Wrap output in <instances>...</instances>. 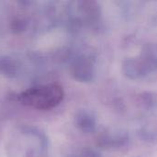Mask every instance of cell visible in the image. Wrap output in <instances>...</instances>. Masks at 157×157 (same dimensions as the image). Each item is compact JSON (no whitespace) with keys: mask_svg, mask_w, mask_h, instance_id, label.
<instances>
[{"mask_svg":"<svg viewBox=\"0 0 157 157\" xmlns=\"http://www.w3.org/2000/svg\"><path fill=\"white\" fill-rule=\"evenodd\" d=\"M157 70V44L144 45L138 56L128 58L122 63L123 74L131 79H139Z\"/></svg>","mask_w":157,"mask_h":157,"instance_id":"7a4b0ae2","label":"cell"},{"mask_svg":"<svg viewBox=\"0 0 157 157\" xmlns=\"http://www.w3.org/2000/svg\"><path fill=\"white\" fill-rule=\"evenodd\" d=\"M64 92L58 84H48L29 88L18 96L21 104L37 109H50L59 105L63 99Z\"/></svg>","mask_w":157,"mask_h":157,"instance_id":"6da1fadb","label":"cell"},{"mask_svg":"<svg viewBox=\"0 0 157 157\" xmlns=\"http://www.w3.org/2000/svg\"><path fill=\"white\" fill-rule=\"evenodd\" d=\"M77 121H78V126L82 129V131L86 132H92L96 131L97 120L92 113L87 111H83L78 116Z\"/></svg>","mask_w":157,"mask_h":157,"instance_id":"5b68a950","label":"cell"},{"mask_svg":"<svg viewBox=\"0 0 157 157\" xmlns=\"http://www.w3.org/2000/svg\"><path fill=\"white\" fill-rule=\"evenodd\" d=\"M129 142V136L125 133H102L98 140V144L107 149H120Z\"/></svg>","mask_w":157,"mask_h":157,"instance_id":"3957f363","label":"cell"},{"mask_svg":"<svg viewBox=\"0 0 157 157\" xmlns=\"http://www.w3.org/2000/svg\"><path fill=\"white\" fill-rule=\"evenodd\" d=\"M94 69V61L91 57H84L79 60L75 66V75L76 77L83 82L92 81L95 76Z\"/></svg>","mask_w":157,"mask_h":157,"instance_id":"277c9868","label":"cell"}]
</instances>
